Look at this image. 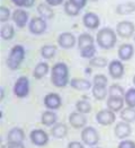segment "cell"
Returning a JSON list of instances; mask_svg holds the SVG:
<instances>
[{
	"label": "cell",
	"mask_w": 135,
	"mask_h": 148,
	"mask_svg": "<svg viewBox=\"0 0 135 148\" xmlns=\"http://www.w3.org/2000/svg\"><path fill=\"white\" fill-rule=\"evenodd\" d=\"M51 82L55 87L63 88L69 82V68L64 62H58L55 63L51 69Z\"/></svg>",
	"instance_id": "6da1fadb"
},
{
	"label": "cell",
	"mask_w": 135,
	"mask_h": 148,
	"mask_svg": "<svg viewBox=\"0 0 135 148\" xmlns=\"http://www.w3.org/2000/svg\"><path fill=\"white\" fill-rule=\"evenodd\" d=\"M96 41L100 48L109 50L115 47V44L117 42V36H116V33L114 29H111L109 27H104L97 32Z\"/></svg>",
	"instance_id": "7a4b0ae2"
},
{
	"label": "cell",
	"mask_w": 135,
	"mask_h": 148,
	"mask_svg": "<svg viewBox=\"0 0 135 148\" xmlns=\"http://www.w3.org/2000/svg\"><path fill=\"white\" fill-rule=\"evenodd\" d=\"M24 59H25L24 47L17 44V45H15V47L10 50V52H9V54H8V58H7V60H6V63H7V66H8L9 69H12V70H17V69L19 68L20 63L24 61Z\"/></svg>",
	"instance_id": "3957f363"
},
{
	"label": "cell",
	"mask_w": 135,
	"mask_h": 148,
	"mask_svg": "<svg viewBox=\"0 0 135 148\" xmlns=\"http://www.w3.org/2000/svg\"><path fill=\"white\" fill-rule=\"evenodd\" d=\"M81 140L87 146H96L99 141V135L97 130L92 127H85L81 132Z\"/></svg>",
	"instance_id": "277c9868"
},
{
	"label": "cell",
	"mask_w": 135,
	"mask_h": 148,
	"mask_svg": "<svg viewBox=\"0 0 135 148\" xmlns=\"http://www.w3.org/2000/svg\"><path fill=\"white\" fill-rule=\"evenodd\" d=\"M14 93L19 99L26 97L29 94V80L27 77L23 76L16 80V83L14 85Z\"/></svg>",
	"instance_id": "5b68a950"
},
{
	"label": "cell",
	"mask_w": 135,
	"mask_h": 148,
	"mask_svg": "<svg viewBox=\"0 0 135 148\" xmlns=\"http://www.w3.org/2000/svg\"><path fill=\"white\" fill-rule=\"evenodd\" d=\"M46 21L42 17H33L31 21H29V24H28V28H29V32L34 35H41L43 34L45 31H46Z\"/></svg>",
	"instance_id": "8992f818"
},
{
	"label": "cell",
	"mask_w": 135,
	"mask_h": 148,
	"mask_svg": "<svg viewBox=\"0 0 135 148\" xmlns=\"http://www.w3.org/2000/svg\"><path fill=\"white\" fill-rule=\"evenodd\" d=\"M135 26L132 22L123 21L116 25V33L123 38H130L134 34Z\"/></svg>",
	"instance_id": "52a82bcc"
},
{
	"label": "cell",
	"mask_w": 135,
	"mask_h": 148,
	"mask_svg": "<svg viewBox=\"0 0 135 148\" xmlns=\"http://www.w3.org/2000/svg\"><path fill=\"white\" fill-rule=\"evenodd\" d=\"M31 141L35 146H45L49 143V136L42 129H35L29 134Z\"/></svg>",
	"instance_id": "ba28073f"
},
{
	"label": "cell",
	"mask_w": 135,
	"mask_h": 148,
	"mask_svg": "<svg viewBox=\"0 0 135 148\" xmlns=\"http://www.w3.org/2000/svg\"><path fill=\"white\" fill-rule=\"evenodd\" d=\"M108 73L113 79H121L124 75V64L122 60H113L109 62Z\"/></svg>",
	"instance_id": "9c48e42d"
},
{
	"label": "cell",
	"mask_w": 135,
	"mask_h": 148,
	"mask_svg": "<svg viewBox=\"0 0 135 148\" xmlns=\"http://www.w3.org/2000/svg\"><path fill=\"white\" fill-rule=\"evenodd\" d=\"M96 120L101 125H109L116 120L115 112L111 110H101L96 114Z\"/></svg>",
	"instance_id": "30bf717a"
},
{
	"label": "cell",
	"mask_w": 135,
	"mask_h": 148,
	"mask_svg": "<svg viewBox=\"0 0 135 148\" xmlns=\"http://www.w3.org/2000/svg\"><path fill=\"white\" fill-rule=\"evenodd\" d=\"M75 36L70 32H63L58 37V43L63 49H72L75 45Z\"/></svg>",
	"instance_id": "8fae6325"
},
{
	"label": "cell",
	"mask_w": 135,
	"mask_h": 148,
	"mask_svg": "<svg viewBox=\"0 0 135 148\" xmlns=\"http://www.w3.org/2000/svg\"><path fill=\"white\" fill-rule=\"evenodd\" d=\"M69 122L71 124V127H73L75 129H81L85 128L87 124V118L83 113L80 112H72L69 116Z\"/></svg>",
	"instance_id": "7c38bea8"
},
{
	"label": "cell",
	"mask_w": 135,
	"mask_h": 148,
	"mask_svg": "<svg viewBox=\"0 0 135 148\" xmlns=\"http://www.w3.org/2000/svg\"><path fill=\"white\" fill-rule=\"evenodd\" d=\"M12 18L17 27L23 28V27L26 26L27 22H28V12H25L24 9L18 8L16 10H14V12H12Z\"/></svg>",
	"instance_id": "4fadbf2b"
},
{
	"label": "cell",
	"mask_w": 135,
	"mask_h": 148,
	"mask_svg": "<svg viewBox=\"0 0 135 148\" xmlns=\"http://www.w3.org/2000/svg\"><path fill=\"white\" fill-rule=\"evenodd\" d=\"M62 104V101L60 95L55 94V93H50L44 97V105L46 106V109L49 110H58L60 109Z\"/></svg>",
	"instance_id": "5bb4252c"
},
{
	"label": "cell",
	"mask_w": 135,
	"mask_h": 148,
	"mask_svg": "<svg viewBox=\"0 0 135 148\" xmlns=\"http://www.w3.org/2000/svg\"><path fill=\"white\" fill-rule=\"evenodd\" d=\"M82 23L89 29H96L100 25V19L95 12H86L82 17Z\"/></svg>",
	"instance_id": "9a60e30c"
},
{
	"label": "cell",
	"mask_w": 135,
	"mask_h": 148,
	"mask_svg": "<svg viewBox=\"0 0 135 148\" xmlns=\"http://www.w3.org/2000/svg\"><path fill=\"white\" fill-rule=\"evenodd\" d=\"M115 136L119 139H123V138H126L128 137L131 134H132V128H131V124L128 122H125V121H121L116 124L115 127Z\"/></svg>",
	"instance_id": "2e32d148"
},
{
	"label": "cell",
	"mask_w": 135,
	"mask_h": 148,
	"mask_svg": "<svg viewBox=\"0 0 135 148\" xmlns=\"http://www.w3.org/2000/svg\"><path fill=\"white\" fill-rule=\"evenodd\" d=\"M134 56V48L130 43H124L118 49V58L122 61H128Z\"/></svg>",
	"instance_id": "e0dca14e"
},
{
	"label": "cell",
	"mask_w": 135,
	"mask_h": 148,
	"mask_svg": "<svg viewBox=\"0 0 135 148\" xmlns=\"http://www.w3.org/2000/svg\"><path fill=\"white\" fill-rule=\"evenodd\" d=\"M124 103L125 99L124 97H119V96H109L107 99V108L108 110L113 112H118L123 110Z\"/></svg>",
	"instance_id": "ac0fdd59"
},
{
	"label": "cell",
	"mask_w": 135,
	"mask_h": 148,
	"mask_svg": "<svg viewBox=\"0 0 135 148\" xmlns=\"http://www.w3.org/2000/svg\"><path fill=\"white\" fill-rule=\"evenodd\" d=\"M25 139V132L20 128H12L7 135L8 143H23Z\"/></svg>",
	"instance_id": "d6986e66"
},
{
	"label": "cell",
	"mask_w": 135,
	"mask_h": 148,
	"mask_svg": "<svg viewBox=\"0 0 135 148\" xmlns=\"http://www.w3.org/2000/svg\"><path fill=\"white\" fill-rule=\"evenodd\" d=\"M91 45H95V40L89 33H82L79 35V37H78V49L80 51L86 49L88 47H91Z\"/></svg>",
	"instance_id": "ffe728a7"
},
{
	"label": "cell",
	"mask_w": 135,
	"mask_h": 148,
	"mask_svg": "<svg viewBox=\"0 0 135 148\" xmlns=\"http://www.w3.org/2000/svg\"><path fill=\"white\" fill-rule=\"evenodd\" d=\"M37 12L39 14V17L44 18V19H52L54 17V12L52 9V7L45 3H39L37 6Z\"/></svg>",
	"instance_id": "44dd1931"
},
{
	"label": "cell",
	"mask_w": 135,
	"mask_h": 148,
	"mask_svg": "<svg viewBox=\"0 0 135 148\" xmlns=\"http://www.w3.org/2000/svg\"><path fill=\"white\" fill-rule=\"evenodd\" d=\"M70 85L72 88L77 90H88L91 88V84L89 80L83 79V78H73L70 80Z\"/></svg>",
	"instance_id": "7402d4cb"
},
{
	"label": "cell",
	"mask_w": 135,
	"mask_h": 148,
	"mask_svg": "<svg viewBox=\"0 0 135 148\" xmlns=\"http://www.w3.org/2000/svg\"><path fill=\"white\" fill-rule=\"evenodd\" d=\"M68 135V127L64 123H56L52 128V136L56 139H63Z\"/></svg>",
	"instance_id": "603a6c76"
},
{
	"label": "cell",
	"mask_w": 135,
	"mask_h": 148,
	"mask_svg": "<svg viewBox=\"0 0 135 148\" xmlns=\"http://www.w3.org/2000/svg\"><path fill=\"white\" fill-rule=\"evenodd\" d=\"M49 70L50 67L46 62H39V63H37L36 67L34 68L33 75H34V77L36 79H42V78H44L47 75Z\"/></svg>",
	"instance_id": "cb8c5ba5"
},
{
	"label": "cell",
	"mask_w": 135,
	"mask_h": 148,
	"mask_svg": "<svg viewBox=\"0 0 135 148\" xmlns=\"http://www.w3.org/2000/svg\"><path fill=\"white\" fill-rule=\"evenodd\" d=\"M56 120H58V116H56V114L52 110L45 111L42 113L41 121H42V123L44 124V125H47V127L54 125V124H56Z\"/></svg>",
	"instance_id": "d4e9b609"
},
{
	"label": "cell",
	"mask_w": 135,
	"mask_h": 148,
	"mask_svg": "<svg viewBox=\"0 0 135 148\" xmlns=\"http://www.w3.org/2000/svg\"><path fill=\"white\" fill-rule=\"evenodd\" d=\"M135 12V3L134 2H123V3H119L117 7H116V12L118 15H130V14H133Z\"/></svg>",
	"instance_id": "484cf974"
},
{
	"label": "cell",
	"mask_w": 135,
	"mask_h": 148,
	"mask_svg": "<svg viewBox=\"0 0 135 148\" xmlns=\"http://www.w3.org/2000/svg\"><path fill=\"white\" fill-rule=\"evenodd\" d=\"M121 119L125 121V122H128V123H132L135 122V109L134 108H126L123 109L121 111Z\"/></svg>",
	"instance_id": "4316f807"
},
{
	"label": "cell",
	"mask_w": 135,
	"mask_h": 148,
	"mask_svg": "<svg viewBox=\"0 0 135 148\" xmlns=\"http://www.w3.org/2000/svg\"><path fill=\"white\" fill-rule=\"evenodd\" d=\"M56 53V47L53 44H45L41 49V54L44 59H52Z\"/></svg>",
	"instance_id": "83f0119b"
},
{
	"label": "cell",
	"mask_w": 135,
	"mask_h": 148,
	"mask_svg": "<svg viewBox=\"0 0 135 148\" xmlns=\"http://www.w3.org/2000/svg\"><path fill=\"white\" fill-rule=\"evenodd\" d=\"M0 35L2 37V40H5V41L12 40V37H14V35H15V29H14L12 25L10 24L3 25L1 27V29H0Z\"/></svg>",
	"instance_id": "f1b7e54d"
},
{
	"label": "cell",
	"mask_w": 135,
	"mask_h": 148,
	"mask_svg": "<svg viewBox=\"0 0 135 148\" xmlns=\"http://www.w3.org/2000/svg\"><path fill=\"white\" fill-rule=\"evenodd\" d=\"M80 10L81 9L79 7H77L74 3H72L70 0H68V1L64 2V12H65V14L68 16H71V17L78 16L80 14Z\"/></svg>",
	"instance_id": "f546056e"
},
{
	"label": "cell",
	"mask_w": 135,
	"mask_h": 148,
	"mask_svg": "<svg viewBox=\"0 0 135 148\" xmlns=\"http://www.w3.org/2000/svg\"><path fill=\"white\" fill-rule=\"evenodd\" d=\"M107 89L106 87L101 86H94L92 87V96L98 101H102L104 99H106L107 96Z\"/></svg>",
	"instance_id": "4dcf8cb0"
},
{
	"label": "cell",
	"mask_w": 135,
	"mask_h": 148,
	"mask_svg": "<svg viewBox=\"0 0 135 148\" xmlns=\"http://www.w3.org/2000/svg\"><path fill=\"white\" fill-rule=\"evenodd\" d=\"M124 99L127 106L135 109V88H130L127 92H125Z\"/></svg>",
	"instance_id": "1f68e13d"
},
{
	"label": "cell",
	"mask_w": 135,
	"mask_h": 148,
	"mask_svg": "<svg viewBox=\"0 0 135 148\" xmlns=\"http://www.w3.org/2000/svg\"><path fill=\"white\" fill-rule=\"evenodd\" d=\"M75 108H77V111L80 112V113H83V114H87L91 111V105L88 101H85V99H81V101H78L77 104H75Z\"/></svg>",
	"instance_id": "d6a6232c"
},
{
	"label": "cell",
	"mask_w": 135,
	"mask_h": 148,
	"mask_svg": "<svg viewBox=\"0 0 135 148\" xmlns=\"http://www.w3.org/2000/svg\"><path fill=\"white\" fill-rule=\"evenodd\" d=\"M89 64L95 68H104V67L108 66V61H107V59H105L102 57H94L92 59L89 60Z\"/></svg>",
	"instance_id": "836d02e7"
},
{
	"label": "cell",
	"mask_w": 135,
	"mask_h": 148,
	"mask_svg": "<svg viewBox=\"0 0 135 148\" xmlns=\"http://www.w3.org/2000/svg\"><path fill=\"white\" fill-rule=\"evenodd\" d=\"M109 96H119V97H124L125 95V90L122 86H119L118 84H114L109 87L108 89Z\"/></svg>",
	"instance_id": "e575fe53"
},
{
	"label": "cell",
	"mask_w": 135,
	"mask_h": 148,
	"mask_svg": "<svg viewBox=\"0 0 135 148\" xmlns=\"http://www.w3.org/2000/svg\"><path fill=\"white\" fill-rule=\"evenodd\" d=\"M108 84V79L105 75L98 74L94 77V86H101V87H106Z\"/></svg>",
	"instance_id": "d590c367"
},
{
	"label": "cell",
	"mask_w": 135,
	"mask_h": 148,
	"mask_svg": "<svg viewBox=\"0 0 135 148\" xmlns=\"http://www.w3.org/2000/svg\"><path fill=\"white\" fill-rule=\"evenodd\" d=\"M95 53H96V48L95 45H91V47H88L86 49L81 50L80 51V54L83 59H92L95 57Z\"/></svg>",
	"instance_id": "8d00e7d4"
},
{
	"label": "cell",
	"mask_w": 135,
	"mask_h": 148,
	"mask_svg": "<svg viewBox=\"0 0 135 148\" xmlns=\"http://www.w3.org/2000/svg\"><path fill=\"white\" fill-rule=\"evenodd\" d=\"M9 17H10V10H9V8L1 6L0 7V22L1 23H6L9 19Z\"/></svg>",
	"instance_id": "74e56055"
},
{
	"label": "cell",
	"mask_w": 135,
	"mask_h": 148,
	"mask_svg": "<svg viewBox=\"0 0 135 148\" xmlns=\"http://www.w3.org/2000/svg\"><path fill=\"white\" fill-rule=\"evenodd\" d=\"M118 148H135V143L132 140H123L118 144Z\"/></svg>",
	"instance_id": "f35d334b"
},
{
	"label": "cell",
	"mask_w": 135,
	"mask_h": 148,
	"mask_svg": "<svg viewBox=\"0 0 135 148\" xmlns=\"http://www.w3.org/2000/svg\"><path fill=\"white\" fill-rule=\"evenodd\" d=\"M72 3H74L77 7H79L80 9H82V8H85L87 5V1L88 0H70Z\"/></svg>",
	"instance_id": "ab89813d"
},
{
	"label": "cell",
	"mask_w": 135,
	"mask_h": 148,
	"mask_svg": "<svg viewBox=\"0 0 135 148\" xmlns=\"http://www.w3.org/2000/svg\"><path fill=\"white\" fill-rule=\"evenodd\" d=\"M63 0H46V3L50 5L51 7H56V6H60Z\"/></svg>",
	"instance_id": "60d3db41"
},
{
	"label": "cell",
	"mask_w": 135,
	"mask_h": 148,
	"mask_svg": "<svg viewBox=\"0 0 135 148\" xmlns=\"http://www.w3.org/2000/svg\"><path fill=\"white\" fill-rule=\"evenodd\" d=\"M68 148H85V147H83V145H82L81 143H79V141H71V143H69Z\"/></svg>",
	"instance_id": "b9f144b4"
},
{
	"label": "cell",
	"mask_w": 135,
	"mask_h": 148,
	"mask_svg": "<svg viewBox=\"0 0 135 148\" xmlns=\"http://www.w3.org/2000/svg\"><path fill=\"white\" fill-rule=\"evenodd\" d=\"M8 148H25L23 143H8L7 144Z\"/></svg>",
	"instance_id": "7bdbcfd3"
},
{
	"label": "cell",
	"mask_w": 135,
	"mask_h": 148,
	"mask_svg": "<svg viewBox=\"0 0 135 148\" xmlns=\"http://www.w3.org/2000/svg\"><path fill=\"white\" fill-rule=\"evenodd\" d=\"M34 3H35V0H25L24 7H26V8H31V7L34 6Z\"/></svg>",
	"instance_id": "ee69618b"
},
{
	"label": "cell",
	"mask_w": 135,
	"mask_h": 148,
	"mask_svg": "<svg viewBox=\"0 0 135 148\" xmlns=\"http://www.w3.org/2000/svg\"><path fill=\"white\" fill-rule=\"evenodd\" d=\"M14 5H16L17 7H24L25 0H12Z\"/></svg>",
	"instance_id": "f6af8a7d"
},
{
	"label": "cell",
	"mask_w": 135,
	"mask_h": 148,
	"mask_svg": "<svg viewBox=\"0 0 135 148\" xmlns=\"http://www.w3.org/2000/svg\"><path fill=\"white\" fill-rule=\"evenodd\" d=\"M1 99H3V87H1Z\"/></svg>",
	"instance_id": "bcb514c9"
},
{
	"label": "cell",
	"mask_w": 135,
	"mask_h": 148,
	"mask_svg": "<svg viewBox=\"0 0 135 148\" xmlns=\"http://www.w3.org/2000/svg\"><path fill=\"white\" fill-rule=\"evenodd\" d=\"M133 84H134V85H135V76H134V77H133Z\"/></svg>",
	"instance_id": "7dc6e473"
},
{
	"label": "cell",
	"mask_w": 135,
	"mask_h": 148,
	"mask_svg": "<svg viewBox=\"0 0 135 148\" xmlns=\"http://www.w3.org/2000/svg\"><path fill=\"white\" fill-rule=\"evenodd\" d=\"M90 1H98V0H90Z\"/></svg>",
	"instance_id": "c3c4849f"
},
{
	"label": "cell",
	"mask_w": 135,
	"mask_h": 148,
	"mask_svg": "<svg viewBox=\"0 0 135 148\" xmlns=\"http://www.w3.org/2000/svg\"><path fill=\"white\" fill-rule=\"evenodd\" d=\"M92 148H99V147H92Z\"/></svg>",
	"instance_id": "681fc988"
},
{
	"label": "cell",
	"mask_w": 135,
	"mask_h": 148,
	"mask_svg": "<svg viewBox=\"0 0 135 148\" xmlns=\"http://www.w3.org/2000/svg\"><path fill=\"white\" fill-rule=\"evenodd\" d=\"M134 41H135V35H134Z\"/></svg>",
	"instance_id": "f907efd6"
}]
</instances>
